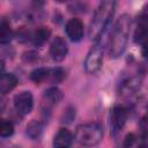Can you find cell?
Here are the masks:
<instances>
[{
    "instance_id": "cell-1",
    "label": "cell",
    "mask_w": 148,
    "mask_h": 148,
    "mask_svg": "<svg viewBox=\"0 0 148 148\" xmlns=\"http://www.w3.org/2000/svg\"><path fill=\"white\" fill-rule=\"evenodd\" d=\"M131 16L128 14H123L116 21L108 45V52L111 58H119L127 45L128 36L131 31Z\"/></svg>"
},
{
    "instance_id": "cell-2",
    "label": "cell",
    "mask_w": 148,
    "mask_h": 148,
    "mask_svg": "<svg viewBox=\"0 0 148 148\" xmlns=\"http://www.w3.org/2000/svg\"><path fill=\"white\" fill-rule=\"evenodd\" d=\"M117 0H101L98 7L95 10L92 20L89 24L88 36L91 40L97 42L101 35L109 25L116 9Z\"/></svg>"
},
{
    "instance_id": "cell-3",
    "label": "cell",
    "mask_w": 148,
    "mask_h": 148,
    "mask_svg": "<svg viewBox=\"0 0 148 148\" xmlns=\"http://www.w3.org/2000/svg\"><path fill=\"white\" fill-rule=\"evenodd\" d=\"M103 138V128L97 123H87L77 126L75 132L76 141L86 147L97 145Z\"/></svg>"
},
{
    "instance_id": "cell-4",
    "label": "cell",
    "mask_w": 148,
    "mask_h": 148,
    "mask_svg": "<svg viewBox=\"0 0 148 148\" xmlns=\"http://www.w3.org/2000/svg\"><path fill=\"white\" fill-rule=\"evenodd\" d=\"M103 64V52L98 44L92 46L88 52L84 61V71L88 74H96Z\"/></svg>"
},
{
    "instance_id": "cell-5",
    "label": "cell",
    "mask_w": 148,
    "mask_h": 148,
    "mask_svg": "<svg viewBox=\"0 0 148 148\" xmlns=\"http://www.w3.org/2000/svg\"><path fill=\"white\" fill-rule=\"evenodd\" d=\"M14 106L15 110L25 116L29 114L34 106V98L30 91H21L14 96Z\"/></svg>"
},
{
    "instance_id": "cell-6",
    "label": "cell",
    "mask_w": 148,
    "mask_h": 148,
    "mask_svg": "<svg viewBox=\"0 0 148 148\" xmlns=\"http://www.w3.org/2000/svg\"><path fill=\"white\" fill-rule=\"evenodd\" d=\"M127 120V110L123 105H116L110 116V124L113 133H118L123 130Z\"/></svg>"
},
{
    "instance_id": "cell-7",
    "label": "cell",
    "mask_w": 148,
    "mask_h": 148,
    "mask_svg": "<svg viewBox=\"0 0 148 148\" xmlns=\"http://www.w3.org/2000/svg\"><path fill=\"white\" fill-rule=\"evenodd\" d=\"M67 53H68V46H67V43L65 42V39H62L61 37H56L50 46L51 58L54 61L59 62L66 58Z\"/></svg>"
},
{
    "instance_id": "cell-8",
    "label": "cell",
    "mask_w": 148,
    "mask_h": 148,
    "mask_svg": "<svg viewBox=\"0 0 148 148\" xmlns=\"http://www.w3.org/2000/svg\"><path fill=\"white\" fill-rule=\"evenodd\" d=\"M66 34L67 36L71 38V40L73 42H79L82 39L83 37V23L81 20L79 18H71L67 23H66Z\"/></svg>"
},
{
    "instance_id": "cell-9",
    "label": "cell",
    "mask_w": 148,
    "mask_h": 148,
    "mask_svg": "<svg viewBox=\"0 0 148 148\" xmlns=\"http://www.w3.org/2000/svg\"><path fill=\"white\" fill-rule=\"evenodd\" d=\"M73 134L67 130V128H60L58 131V133L54 136L53 140V146L58 147V148H66L69 147L73 142Z\"/></svg>"
},
{
    "instance_id": "cell-10",
    "label": "cell",
    "mask_w": 148,
    "mask_h": 148,
    "mask_svg": "<svg viewBox=\"0 0 148 148\" xmlns=\"http://www.w3.org/2000/svg\"><path fill=\"white\" fill-rule=\"evenodd\" d=\"M17 84V79L12 73H2L0 79V92L1 95H6L12 91Z\"/></svg>"
},
{
    "instance_id": "cell-11",
    "label": "cell",
    "mask_w": 148,
    "mask_h": 148,
    "mask_svg": "<svg viewBox=\"0 0 148 148\" xmlns=\"http://www.w3.org/2000/svg\"><path fill=\"white\" fill-rule=\"evenodd\" d=\"M50 35H51V31H50L49 28H46V27H39V28L34 32V35H32V37H31L32 43H34L36 46H38V47H39V46H43V45L46 43V40L49 39Z\"/></svg>"
},
{
    "instance_id": "cell-12",
    "label": "cell",
    "mask_w": 148,
    "mask_h": 148,
    "mask_svg": "<svg viewBox=\"0 0 148 148\" xmlns=\"http://www.w3.org/2000/svg\"><path fill=\"white\" fill-rule=\"evenodd\" d=\"M140 86H141V79L134 76V77H130L126 81H124L120 90H121V94L124 95H131L135 92L140 88Z\"/></svg>"
},
{
    "instance_id": "cell-13",
    "label": "cell",
    "mask_w": 148,
    "mask_h": 148,
    "mask_svg": "<svg viewBox=\"0 0 148 148\" xmlns=\"http://www.w3.org/2000/svg\"><path fill=\"white\" fill-rule=\"evenodd\" d=\"M43 132V124L39 120H31L28 125H27V135L31 139V140H37Z\"/></svg>"
},
{
    "instance_id": "cell-14",
    "label": "cell",
    "mask_w": 148,
    "mask_h": 148,
    "mask_svg": "<svg viewBox=\"0 0 148 148\" xmlns=\"http://www.w3.org/2000/svg\"><path fill=\"white\" fill-rule=\"evenodd\" d=\"M44 98L47 104H57L62 99V92L59 88L57 87H51L45 90L44 92Z\"/></svg>"
},
{
    "instance_id": "cell-15",
    "label": "cell",
    "mask_w": 148,
    "mask_h": 148,
    "mask_svg": "<svg viewBox=\"0 0 148 148\" xmlns=\"http://www.w3.org/2000/svg\"><path fill=\"white\" fill-rule=\"evenodd\" d=\"M134 42L140 45L148 43V27L146 24H140L134 32Z\"/></svg>"
},
{
    "instance_id": "cell-16",
    "label": "cell",
    "mask_w": 148,
    "mask_h": 148,
    "mask_svg": "<svg viewBox=\"0 0 148 148\" xmlns=\"http://www.w3.org/2000/svg\"><path fill=\"white\" fill-rule=\"evenodd\" d=\"M50 75V69L45 68V67H38L36 69H34L30 74V79L31 81H34L35 83H40L43 81H45Z\"/></svg>"
},
{
    "instance_id": "cell-17",
    "label": "cell",
    "mask_w": 148,
    "mask_h": 148,
    "mask_svg": "<svg viewBox=\"0 0 148 148\" xmlns=\"http://www.w3.org/2000/svg\"><path fill=\"white\" fill-rule=\"evenodd\" d=\"M10 38H12L10 25H9V23L5 18H2L1 24H0V40H1V44L9 43Z\"/></svg>"
},
{
    "instance_id": "cell-18",
    "label": "cell",
    "mask_w": 148,
    "mask_h": 148,
    "mask_svg": "<svg viewBox=\"0 0 148 148\" xmlns=\"http://www.w3.org/2000/svg\"><path fill=\"white\" fill-rule=\"evenodd\" d=\"M65 75H66V73L61 67H56V68L50 69L49 77L53 83H58V82H61L65 79Z\"/></svg>"
},
{
    "instance_id": "cell-19",
    "label": "cell",
    "mask_w": 148,
    "mask_h": 148,
    "mask_svg": "<svg viewBox=\"0 0 148 148\" xmlns=\"http://www.w3.org/2000/svg\"><path fill=\"white\" fill-rule=\"evenodd\" d=\"M14 133V126L10 120H2L0 125V135L2 138H7L13 135Z\"/></svg>"
},
{
    "instance_id": "cell-20",
    "label": "cell",
    "mask_w": 148,
    "mask_h": 148,
    "mask_svg": "<svg viewBox=\"0 0 148 148\" xmlns=\"http://www.w3.org/2000/svg\"><path fill=\"white\" fill-rule=\"evenodd\" d=\"M38 53L35 52V51H28L23 54L22 59L25 64H35L36 61H38Z\"/></svg>"
},
{
    "instance_id": "cell-21",
    "label": "cell",
    "mask_w": 148,
    "mask_h": 148,
    "mask_svg": "<svg viewBox=\"0 0 148 148\" xmlns=\"http://www.w3.org/2000/svg\"><path fill=\"white\" fill-rule=\"evenodd\" d=\"M29 38H30V32H29V30H27L24 27L20 28L18 31H17V39H18L20 42H27Z\"/></svg>"
},
{
    "instance_id": "cell-22",
    "label": "cell",
    "mask_w": 148,
    "mask_h": 148,
    "mask_svg": "<svg viewBox=\"0 0 148 148\" xmlns=\"http://www.w3.org/2000/svg\"><path fill=\"white\" fill-rule=\"evenodd\" d=\"M75 117V109L73 108H68L65 113H64V117H62V121L65 123H71Z\"/></svg>"
},
{
    "instance_id": "cell-23",
    "label": "cell",
    "mask_w": 148,
    "mask_h": 148,
    "mask_svg": "<svg viewBox=\"0 0 148 148\" xmlns=\"http://www.w3.org/2000/svg\"><path fill=\"white\" fill-rule=\"evenodd\" d=\"M135 135L133 134V133H130V134H127L126 136H125V139H124V146L125 147H130V146H132L133 143H134V141H135Z\"/></svg>"
},
{
    "instance_id": "cell-24",
    "label": "cell",
    "mask_w": 148,
    "mask_h": 148,
    "mask_svg": "<svg viewBox=\"0 0 148 148\" xmlns=\"http://www.w3.org/2000/svg\"><path fill=\"white\" fill-rule=\"evenodd\" d=\"M140 127H141L142 133L148 134V116H146V117L142 118V120L140 123Z\"/></svg>"
},
{
    "instance_id": "cell-25",
    "label": "cell",
    "mask_w": 148,
    "mask_h": 148,
    "mask_svg": "<svg viewBox=\"0 0 148 148\" xmlns=\"http://www.w3.org/2000/svg\"><path fill=\"white\" fill-rule=\"evenodd\" d=\"M141 18H142L145 22H148V3L142 8V12H141Z\"/></svg>"
},
{
    "instance_id": "cell-26",
    "label": "cell",
    "mask_w": 148,
    "mask_h": 148,
    "mask_svg": "<svg viewBox=\"0 0 148 148\" xmlns=\"http://www.w3.org/2000/svg\"><path fill=\"white\" fill-rule=\"evenodd\" d=\"M141 54L145 59L148 60V43H146L145 45H142V50H141Z\"/></svg>"
},
{
    "instance_id": "cell-27",
    "label": "cell",
    "mask_w": 148,
    "mask_h": 148,
    "mask_svg": "<svg viewBox=\"0 0 148 148\" xmlns=\"http://www.w3.org/2000/svg\"><path fill=\"white\" fill-rule=\"evenodd\" d=\"M32 3L35 5V7H40V6H43V3H44V0H32Z\"/></svg>"
},
{
    "instance_id": "cell-28",
    "label": "cell",
    "mask_w": 148,
    "mask_h": 148,
    "mask_svg": "<svg viewBox=\"0 0 148 148\" xmlns=\"http://www.w3.org/2000/svg\"><path fill=\"white\" fill-rule=\"evenodd\" d=\"M56 1H58V2H65L66 0H56Z\"/></svg>"
}]
</instances>
